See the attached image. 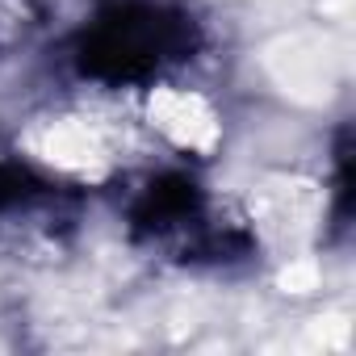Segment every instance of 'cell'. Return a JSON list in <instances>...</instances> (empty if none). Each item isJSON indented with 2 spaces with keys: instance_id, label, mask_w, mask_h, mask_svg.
I'll list each match as a JSON object with an SVG mask.
<instances>
[{
  "instance_id": "6da1fadb",
  "label": "cell",
  "mask_w": 356,
  "mask_h": 356,
  "mask_svg": "<svg viewBox=\"0 0 356 356\" xmlns=\"http://www.w3.org/2000/svg\"><path fill=\"white\" fill-rule=\"evenodd\" d=\"M197 22L155 0H122L101 9L76 38V67L101 84H138L193 59Z\"/></svg>"
},
{
  "instance_id": "7a4b0ae2",
  "label": "cell",
  "mask_w": 356,
  "mask_h": 356,
  "mask_svg": "<svg viewBox=\"0 0 356 356\" xmlns=\"http://www.w3.org/2000/svg\"><path fill=\"white\" fill-rule=\"evenodd\" d=\"M59 206V185L26 163L0 159V222H38Z\"/></svg>"
}]
</instances>
